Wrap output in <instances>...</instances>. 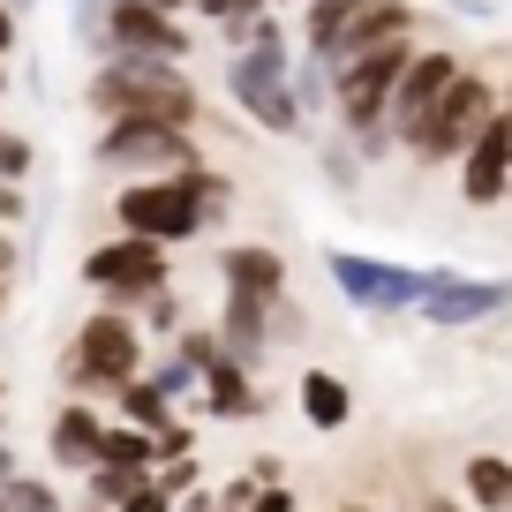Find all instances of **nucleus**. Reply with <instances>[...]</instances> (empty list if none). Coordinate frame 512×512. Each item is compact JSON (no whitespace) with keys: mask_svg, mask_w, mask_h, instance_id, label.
Segmentation results:
<instances>
[{"mask_svg":"<svg viewBox=\"0 0 512 512\" xmlns=\"http://www.w3.org/2000/svg\"><path fill=\"white\" fill-rule=\"evenodd\" d=\"M234 204V181L211 174V166H189V174H151V181H128L113 196V219L121 234H144V241H196L219 211Z\"/></svg>","mask_w":512,"mask_h":512,"instance_id":"obj_1","label":"nucleus"},{"mask_svg":"<svg viewBox=\"0 0 512 512\" xmlns=\"http://www.w3.org/2000/svg\"><path fill=\"white\" fill-rule=\"evenodd\" d=\"M83 106L106 121H166V128H196L204 98L181 76V61H151V53H106L83 91Z\"/></svg>","mask_w":512,"mask_h":512,"instance_id":"obj_2","label":"nucleus"},{"mask_svg":"<svg viewBox=\"0 0 512 512\" xmlns=\"http://www.w3.org/2000/svg\"><path fill=\"white\" fill-rule=\"evenodd\" d=\"M226 98H234L264 136H294V128L309 121V113L294 106V46H287L279 23H264L249 46L226 53Z\"/></svg>","mask_w":512,"mask_h":512,"instance_id":"obj_3","label":"nucleus"},{"mask_svg":"<svg viewBox=\"0 0 512 512\" xmlns=\"http://www.w3.org/2000/svg\"><path fill=\"white\" fill-rule=\"evenodd\" d=\"M324 272H332V287L347 294L362 317H400V309H422L437 287H445L452 264L407 272V264H384V256H362V249H324Z\"/></svg>","mask_w":512,"mask_h":512,"instance_id":"obj_4","label":"nucleus"},{"mask_svg":"<svg viewBox=\"0 0 512 512\" xmlns=\"http://www.w3.org/2000/svg\"><path fill=\"white\" fill-rule=\"evenodd\" d=\"M61 377L76 384V392H121L128 377H144V324L128 317V309H98V317H83Z\"/></svg>","mask_w":512,"mask_h":512,"instance_id":"obj_5","label":"nucleus"},{"mask_svg":"<svg viewBox=\"0 0 512 512\" xmlns=\"http://www.w3.org/2000/svg\"><path fill=\"white\" fill-rule=\"evenodd\" d=\"M497 106H505V91H490V83H482L475 68H460V76H452V91L437 98V113L415 128L407 159H415V166H445V159H467V144H475L482 128L497 121Z\"/></svg>","mask_w":512,"mask_h":512,"instance_id":"obj_6","label":"nucleus"},{"mask_svg":"<svg viewBox=\"0 0 512 512\" xmlns=\"http://www.w3.org/2000/svg\"><path fill=\"white\" fill-rule=\"evenodd\" d=\"M83 287L106 294V309H144L159 287H174V264H166V241L144 234H113L83 256Z\"/></svg>","mask_w":512,"mask_h":512,"instance_id":"obj_7","label":"nucleus"},{"mask_svg":"<svg viewBox=\"0 0 512 512\" xmlns=\"http://www.w3.org/2000/svg\"><path fill=\"white\" fill-rule=\"evenodd\" d=\"M91 159L106 166V174L151 181V174H189V166H204V151H196L189 128H166V121H106V136H98Z\"/></svg>","mask_w":512,"mask_h":512,"instance_id":"obj_8","label":"nucleus"},{"mask_svg":"<svg viewBox=\"0 0 512 512\" xmlns=\"http://www.w3.org/2000/svg\"><path fill=\"white\" fill-rule=\"evenodd\" d=\"M415 38H392V46H377V53H362V61H347L339 68V98H332V113H339V128L347 136H369V128H384V113H392V91H400V76H407V61H415Z\"/></svg>","mask_w":512,"mask_h":512,"instance_id":"obj_9","label":"nucleus"},{"mask_svg":"<svg viewBox=\"0 0 512 512\" xmlns=\"http://www.w3.org/2000/svg\"><path fill=\"white\" fill-rule=\"evenodd\" d=\"M452 76H460V61L452 53H437V46H422L415 61H407V76H400V91H392V113H384V128L400 136V151L415 144V128L437 113V98L452 91Z\"/></svg>","mask_w":512,"mask_h":512,"instance_id":"obj_10","label":"nucleus"},{"mask_svg":"<svg viewBox=\"0 0 512 512\" xmlns=\"http://www.w3.org/2000/svg\"><path fill=\"white\" fill-rule=\"evenodd\" d=\"M98 53H151V61H181L189 31L174 23V8H151V0H113L106 16V46Z\"/></svg>","mask_w":512,"mask_h":512,"instance_id":"obj_11","label":"nucleus"},{"mask_svg":"<svg viewBox=\"0 0 512 512\" xmlns=\"http://www.w3.org/2000/svg\"><path fill=\"white\" fill-rule=\"evenodd\" d=\"M512 309V279H467V272H445V287L430 294V302L415 309L422 324H437V332H467V324H490Z\"/></svg>","mask_w":512,"mask_h":512,"instance_id":"obj_12","label":"nucleus"},{"mask_svg":"<svg viewBox=\"0 0 512 512\" xmlns=\"http://www.w3.org/2000/svg\"><path fill=\"white\" fill-rule=\"evenodd\" d=\"M505 189H512V121H505V106H497V121L482 128L475 144H467V159H460V196L467 204H497Z\"/></svg>","mask_w":512,"mask_h":512,"instance_id":"obj_13","label":"nucleus"},{"mask_svg":"<svg viewBox=\"0 0 512 512\" xmlns=\"http://www.w3.org/2000/svg\"><path fill=\"white\" fill-rule=\"evenodd\" d=\"M392 38H415V8H407V0H362V16L347 23V38H339L324 61L347 68V61H362V53L392 46Z\"/></svg>","mask_w":512,"mask_h":512,"instance_id":"obj_14","label":"nucleus"},{"mask_svg":"<svg viewBox=\"0 0 512 512\" xmlns=\"http://www.w3.org/2000/svg\"><path fill=\"white\" fill-rule=\"evenodd\" d=\"M98 445H106V422L91 415V400H68L46 430V452L53 467H98Z\"/></svg>","mask_w":512,"mask_h":512,"instance_id":"obj_15","label":"nucleus"},{"mask_svg":"<svg viewBox=\"0 0 512 512\" xmlns=\"http://www.w3.org/2000/svg\"><path fill=\"white\" fill-rule=\"evenodd\" d=\"M219 279H226V287L264 294V302H287V256L264 249V241H234V249H226V264H219Z\"/></svg>","mask_w":512,"mask_h":512,"instance_id":"obj_16","label":"nucleus"},{"mask_svg":"<svg viewBox=\"0 0 512 512\" xmlns=\"http://www.w3.org/2000/svg\"><path fill=\"white\" fill-rule=\"evenodd\" d=\"M204 415H219V422H256L264 415V400H256V384H249V362L219 354V362L204 369Z\"/></svg>","mask_w":512,"mask_h":512,"instance_id":"obj_17","label":"nucleus"},{"mask_svg":"<svg viewBox=\"0 0 512 512\" xmlns=\"http://www.w3.org/2000/svg\"><path fill=\"white\" fill-rule=\"evenodd\" d=\"M294 400H302V415L317 422V430H347L354 422V392L332 369H302V377H294Z\"/></svg>","mask_w":512,"mask_h":512,"instance_id":"obj_18","label":"nucleus"},{"mask_svg":"<svg viewBox=\"0 0 512 512\" xmlns=\"http://www.w3.org/2000/svg\"><path fill=\"white\" fill-rule=\"evenodd\" d=\"M113 400H121V422H136V430H151V437H159V430H174V400H166V392H159L151 377H128L121 392H113Z\"/></svg>","mask_w":512,"mask_h":512,"instance_id":"obj_19","label":"nucleus"},{"mask_svg":"<svg viewBox=\"0 0 512 512\" xmlns=\"http://www.w3.org/2000/svg\"><path fill=\"white\" fill-rule=\"evenodd\" d=\"M460 482H467V497H475L482 512H512V460H497V452H475Z\"/></svg>","mask_w":512,"mask_h":512,"instance_id":"obj_20","label":"nucleus"},{"mask_svg":"<svg viewBox=\"0 0 512 512\" xmlns=\"http://www.w3.org/2000/svg\"><path fill=\"white\" fill-rule=\"evenodd\" d=\"M332 98H339V68L302 46V61H294V106L302 113H332Z\"/></svg>","mask_w":512,"mask_h":512,"instance_id":"obj_21","label":"nucleus"},{"mask_svg":"<svg viewBox=\"0 0 512 512\" xmlns=\"http://www.w3.org/2000/svg\"><path fill=\"white\" fill-rule=\"evenodd\" d=\"M362 16V0H309V16H302V46L309 53H332L339 38H347V23Z\"/></svg>","mask_w":512,"mask_h":512,"instance_id":"obj_22","label":"nucleus"},{"mask_svg":"<svg viewBox=\"0 0 512 512\" xmlns=\"http://www.w3.org/2000/svg\"><path fill=\"white\" fill-rule=\"evenodd\" d=\"M83 482H91V505L98 512H121L128 497L144 490L151 475H136V467H113V460H98V467H83Z\"/></svg>","mask_w":512,"mask_h":512,"instance_id":"obj_23","label":"nucleus"},{"mask_svg":"<svg viewBox=\"0 0 512 512\" xmlns=\"http://www.w3.org/2000/svg\"><path fill=\"white\" fill-rule=\"evenodd\" d=\"M144 377L159 384L166 400H181V392H196V384H204V362H196V354H189V347H181V339H174V354H166V362H151Z\"/></svg>","mask_w":512,"mask_h":512,"instance_id":"obj_24","label":"nucleus"},{"mask_svg":"<svg viewBox=\"0 0 512 512\" xmlns=\"http://www.w3.org/2000/svg\"><path fill=\"white\" fill-rule=\"evenodd\" d=\"M0 490H8V505H16V512H61V490H53L46 475H23V467H16Z\"/></svg>","mask_w":512,"mask_h":512,"instance_id":"obj_25","label":"nucleus"},{"mask_svg":"<svg viewBox=\"0 0 512 512\" xmlns=\"http://www.w3.org/2000/svg\"><path fill=\"white\" fill-rule=\"evenodd\" d=\"M324 181H332L339 196H347L354 181H362V151H354V136H347V144H332V151H324Z\"/></svg>","mask_w":512,"mask_h":512,"instance_id":"obj_26","label":"nucleus"},{"mask_svg":"<svg viewBox=\"0 0 512 512\" xmlns=\"http://www.w3.org/2000/svg\"><path fill=\"white\" fill-rule=\"evenodd\" d=\"M68 16H76V38L83 46H106V16H113V0H76V8H68Z\"/></svg>","mask_w":512,"mask_h":512,"instance_id":"obj_27","label":"nucleus"},{"mask_svg":"<svg viewBox=\"0 0 512 512\" xmlns=\"http://www.w3.org/2000/svg\"><path fill=\"white\" fill-rule=\"evenodd\" d=\"M159 482H166V490H174V497H189L196 482H204V467H196L189 452H181V460H159Z\"/></svg>","mask_w":512,"mask_h":512,"instance_id":"obj_28","label":"nucleus"},{"mask_svg":"<svg viewBox=\"0 0 512 512\" xmlns=\"http://www.w3.org/2000/svg\"><path fill=\"white\" fill-rule=\"evenodd\" d=\"M23 174H31V144L0 128V181H23Z\"/></svg>","mask_w":512,"mask_h":512,"instance_id":"obj_29","label":"nucleus"},{"mask_svg":"<svg viewBox=\"0 0 512 512\" xmlns=\"http://www.w3.org/2000/svg\"><path fill=\"white\" fill-rule=\"evenodd\" d=\"M144 324H151V332H174V324H181V302H174V287H159V294L144 302Z\"/></svg>","mask_w":512,"mask_h":512,"instance_id":"obj_30","label":"nucleus"},{"mask_svg":"<svg viewBox=\"0 0 512 512\" xmlns=\"http://www.w3.org/2000/svg\"><path fill=\"white\" fill-rule=\"evenodd\" d=\"M121 512H174V490H166V482L151 475V482H144V490H136V497H128Z\"/></svg>","mask_w":512,"mask_h":512,"instance_id":"obj_31","label":"nucleus"},{"mask_svg":"<svg viewBox=\"0 0 512 512\" xmlns=\"http://www.w3.org/2000/svg\"><path fill=\"white\" fill-rule=\"evenodd\" d=\"M249 512H294V490L287 482H264V490H256V505Z\"/></svg>","mask_w":512,"mask_h":512,"instance_id":"obj_32","label":"nucleus"},{"mask_svg":"<svg viewBox=\"0 0 512 512\" xmlns=\"http://www.w3.org/2000/svg\"><path fill=\"white\" fill-rule=\"evenodd\" d=\"M196 437H189V422H174V430H159V460H181Z\"/></svg>","mask_w":512,"mask_h":512,"instance_id":"obj_33","label":"nucleus"},{"mask_svg":"<svg viewBox=\"0 0 512 512\" xmlns=\"http://www.w3.org/2000/svg\"><path fill=\"white\" fill-rule=\"evenodd\" d=\"M23 219V181H0V226Z\"/></svg>","mask_w":512,"mask_h":512,"instance_id":"obj_34","label":"nucleus"},{"mask_svg":"<svg viewBox=\"0 0 512 512\" xmlns=\"http://www.w3.org/2000/svg\"><path fill=\"white\" fill-rule=\"evenodd\" d=\"M452 16H475V23H490V16H497V0H452Z\"/></svg>","mask_w":512,"mask_h":512,"instance_id":"obj_35","label":"nucleus"},{"mask_svg":"<svg viewBox=\"0 0 512 512\" xmlns=\"http://www.w3.org/2000/svg\"><path fill=\"white\" fill-rule=\"evenodd\" d=\"M16 23H23V16H16V8H8V0H0V53L16 46Z\"/></svg>","mask_w":512,"mask_h":512,"instance_id":"obj_36","label":"nucleus"},{"mask_svg":"<svg viewBox=\"0 0 512 512\" xmlns=\"http://www.w3.org/2000/svg\"><path fill=\"white\" fill-rule=\"evenodd\" d=\"M189 8H204L211 23H226V16H234V8H241V0H189Z\"/></svg>","mask_w":512,"mask_h":512,"instance_id":"obj_37","label":"nucleus"},{"mask_svg":"<svg viewBox=\"0 0 512 512\" xmlns=\"http://www.w3.org/2000/svg\"><path fill=\"white\" fill-rule=\"evenodd\" d=\"M8 272H16V241L0 234V279H8Z\"/></svg>","mask_w":512,"mask_h":512,"instance_id":"obj_38","label":"nucleus"},{"mask_svg":"<svg viewBox=\"0 0 512 512\" xmlns=\"http://www.w3.org/2000/svg\"><path fill=\"white\" fill-rule=\"evenodd\" d=\"M8 475H16V452H8V445H0V482H8Z\"/></svg>","mask_w":512,"mask_h":512,"instance_id":"obj_39","label":"nucleus"},{"mask_svg":"<svg viewBox=\"0 0 512 512\" xmlns=\"http://www.w3.org/2000/svg\"><path fill=\"white\" fill-rule=\"evenodd\" d=\"M422 512H460V505H452V497H430V505H422Z\"/></svg>","mask_w":512,"mask_h":512,"instance_id":"obj_40","label":"nucleus"},{"mask_svg":"<svg viewBox=\"0 0 512 512\" xmlns=\"http://www.w3.org/2000/svg\"><path fill=\"white\" fill-rule=\"evenodd\" d=\"M8 8H16V16H31V8H38V0H8Z\"/></svg>","mask_w":512,"mask_h":512,"instance_id":"obj_41","label":"nucleus"},{"mask_svg":"<svg viewBox=\"0 0 512 512\" xmlns=\"http://www.w3.org/2000/svg\"><path fill=\"white\" fill-rule=\"evenodd\" d=\"M151 8H189V0H151Z\"/></svg>","mask_w":512,"mask_h":512,"instance_id":"obj_42","label":"nucleus"},{"mask_svg":"<svg viewBox=\"0 0 512 512\" xmlns=\"http://www.w3.org/2000/svg\"><path fill=\"white\" fill-rule=\"evenodd\" d=\"M505 121H512V83H505Z\"/></svg>","mask_w":512,"mask_h":512,"instance_id":"obj_43","label":"nucleus"},{"mask_svg":"<svg viewBox=\"0 0 512 512\" xmlns=\"http://www.w3.org/2000/svg\"><path fill=\"white\" fill-rule=\"evenodd\" d=\"M339 512H369V505H339Z\"/></svg>","mask_w":512,"mask_h":512,"instance_id":"obj_44","label":"nucleus"},{"mask_svg":"<svg viewBox=\"0 0 512 512\" xmlns=\"http://www.w3.org/2000/svg\"><path fill=\"white\" fill-rule=\"evenodd\" d=\"M0 91H8V68H0Z\"/></svg>","mask_w":512,"mask_h":512,"instance_id":"obj_45","label":"nucleus"},{"mask_svg":"<svg viewBox=\"0 0 512 512\" xmlns=\"http://www.w3.org/2000/svg\"><path fill=\"white\" fill-rule=\"evenodd\" d=\"M219 512H226V505H219Z\"/></svg>","mask_w":512,"mask_h":512,"instance_id":"obj_46","label":"nucleus"}]
</instances>
